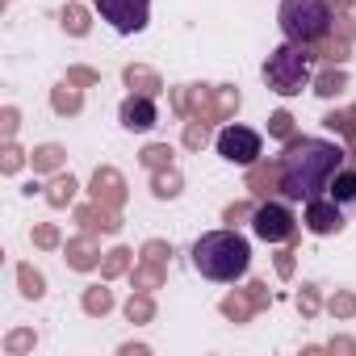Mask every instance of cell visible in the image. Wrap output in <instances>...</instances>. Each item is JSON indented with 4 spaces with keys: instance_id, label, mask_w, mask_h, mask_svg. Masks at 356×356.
I'll return each mask as SVG.
<instances>
[{
    "instance_id": "obj_26",
    "label": "cell",
    "mask_w": 356,
    "mask_h": 356,
    "mask_svg": "<svg viewBox=\"0 0 356 356\" xmlns=\"http://www.w3.org/2000/svg\"><path fill=\"white\" fill-rule=\"evenodd\" d=\"M343 88H348V76H343V67H327V72L314 80V92H318V97H327V101H331V97H339Z\"/></svg>"
},
{
    "instance_id": "obj_24",
    "label": "cell",
    "mask_w": 356,
    "mask_h": 356,
    "mask_svg": "<svg viewBox=\"0 0 356 356\" xmlns=\"http://www.w3.org/2000/svg\"><path fill=\"white\" fill-rule=\"evenodd\" d=\"M130 281H134V289L151 293V289H159V285H163V264H151V260H143V264L130 273Z\"/></svg>"
},
{
    "instance_id": "obj_32",
    "label": "cell",
    "mask_w": 356,
    "mask_h": 356,
    "mask_svg": "<svg viewBox=\"0 0 356 356\" xmlns=\"http://www.w3.org/2000/svg\"><path fill=\"white\" fill-rule=\"evenodd\" d=\"M327 310H331V318H352V314H356V293H348V289L331 293Z\"/></svg>"
},
{
    "instance_id": "obj_33",
    "label": "cell",
    "mask_w": 356,
    "mask_h": 356,
    "mask_svg": "<svg viewBox=\"0 0 356 356\" xmlns=\"http://www.w3.org/2000/svg\"><path fill=\"white\" fill-rule=\"evenodd\" d=\"M214 101H218V122H227L239 109V88H214Z\"/></svg>"
},
{
    "instance_id": "obj_45",
    "label": "cell",
    "mask_w": 356,
    "mask_h": 356,
    "mask_svg": "<svg viewBox=\"0 0 356 356\" xmlns=\"http://www.w3.org/2000/svg\"><path fill=\"white\" fill-rule=\"evenodd\" d=\"M352 5H356V0H331V9H335V13H343V9H352Z\"/></svg>"
},
{
    "instance_id": "obj_9",
    "label": "cell",
    "mask_w": 356,
    "mask_h": 356,
    "mask_svg": "<svg viewBox=\"0 0 356 356\" xmlns=\"http://www.w3.org/2000/svg\"><path fill=\"white\" fill-rule=\"evenodd\" d=\"M306 231L310 235H339L343 231V210L335 197H314L306 202Z\"/></svg>"
},
{
    "instance_id": "obj_19",
    "label": "cell",
    "mask_w": 356,
    "mask_h": 356,
    "mask_svg": "<svg viewBox=\"0 0 356 356\" xmlns=\"http://www.w3.org/2000/svg\"><path fill=\"white\" fill-rule=\"evenodd\" d=\"M218 310H222V314H227L231 323H248V318L256 314V306H252V298H248V289H243V293H227Z\"/></svg>"
},
{
    "instance_id": "obj_30",
    "label": "cell",
    "mask_w": 356,
    "mask_h": 356,
    "mask_svg": "<svg viewBox=\"0 0 356 356\" xmlns=\"http://www.w3.org/2000/svg\"><path fill=\"white\" fill-rule=\"evenodd\" d=\"M138 159H143V168H151V172H159V168H172V147H168V143H151V147H147Z\"/></svg>"
},
{
    "instance_id": "obj_37",
    "label": "cell",
    "mask_w": 356,
    "mask_h": 356,
    "mask_svg": "<svg viewBox=\"0 0 356 356\" xmlns=\"http://www.w3.org/2000/svg\"><path fill=\"white\" fill-rule=\"evenodd\" d=\"M252 214H256V206H252V202H235V206H227L222 222H227V227H235V222H243V218H252Z\"/></svg>"
},
{
    "instance_id": "obj_36",
    "label": "cell",
    "mask_w": 356,
    "mask_h": 356,
    "mask_svg": "<svg viewBox=\"0 0 356 356\" xmlns=\"http://www.w3.org/2000/svg\"><path fill=\"white\" fill-rule=\"evenodd\" d=\"M298 310H302V318H314V314H318V289H314V285H302Z\"/></svg>"
},
{
    "instance_id": "obj_40",
    "label": "cell",
    "mask_w": 356,
    "mask_h": 356,
    "mask_svg": "<svg viewBox=\"0 0 356 356\" xmlns=\"http://www.w3.org/2000/svg\"><path fill=\"white\" fill-rule=\"evenodd\" d=\"M17 109L13 105H5V113H0V134H5V143H13V134H17Z\"/></svg>"
},
{
    "instance_id": "obj_44",
    "label": "cell",
    "mask_w": 356,
    "mask_h": 356,
    "mask_svg": "<svg viewBox=\"0 0 356 356\" xmlns=\"http://www.w3.org/2000/svg\"><path fill=\"white\" fill-rule=\"evenodd\" d=\"M331 352H356V339H331Z\"/></svg>"
},
{
    "instance_id": "obj_39",
    "label": "cell",
    "mask_w": 356,
    "mask_h": 356,
    "mask_svg": "<svg viewBox=\"0 0 356 356\" xmlns=\"http://www.w3.org/2000/svg\"><path fill=\"white\" fill-rule=\"evenodd\" d=\"M168 256H172V252H168V243H163V239H147V243H143V260H151V264H163Z\"/></svg>"
},
{
    "instance_id": "obj_1",
    "label": "cell",
    "mask_w": 356,
    "mask_h": 356,
    "mask_svg": "<svg viewBox=\"0 0 356 356\" xmlns=\"http://www.w3.org/2000/svg\"><path fill=\"white\" fill-rule=\"evenodd\" d=\"M348 151L327 138L293 134L277 155V193L285 202H314L331 189V176L343 168Z\"/></svg>"
},
{
    "instance_id": "obj_6",
    "label": "cell",
    "mask_w": 356,
    "mask_h": 356,
    "mask_svg": "<svg viewBox=\"0 0 356 356\" xmlns=\"http://www.w3.org/2000/svg\"><path fill=\"white\" fill-rule=\"evenodd\" d=\"M97 13H101L118 34H138V30H147L151 0H97Z\"/></svg>"
},
{
    "instance_id": "obj_34",
    "label": "cell",
    "mask_w": 356,
    "mask_h": 356,
    "mask_svg": "<svg viewBox=\"0 0 356 356\" xmlns=\"http://www.w3.org/2000/svg\"><path fill=\"white\" fill-rule=\"evenodd\" d=\"M22 163H26V151H22L17 143H5V151H0V172H5V176H13Z\"/></svg>"
},
{
    "instance_id": "obj_41",
    "label": "cell",
    "mask_w": 356,
    "mask_h": 356,
    "mask_svg": "<svg viewBox=\"0 0 356 356\" xmlns=\"http://www.w3.org/2000/svg\"><path fill=\"white\" fill-rule=\"evenodd\" d=\"M67 80H72V84H80V88H88V84H97L101 76H97L92 67H67Z\"/></svg>"
},
{
    "instance_id": "obj_31",
    "label": "cell",
    "mask_w": 356,
    "mask_h": 356,
    "mask_svg": "<svg viewBox=\"0 0 356 356\" xmlns=\"http://www.w3.org/2000/svg\"><path fill=\"white\" fill-rule=\"evenodd\" d=\"M34 343H38L34 331H9L5 335V352L9 356H26V352H34Z\"/></svg>"
},
{
    "instance_id": "obj_42",
    "label": "cell",
    "mask_w": 356,
    "mask_h": 356,
    "mask_svg": "<svg viewBox=\"0 0 356 356\" xmlns=\"http://www.w3.org/2000/svg\"><path fill=\"white\" fill-rule=\"evenodd\" d=\"M248 298H252L256 310H264V306H268V285H264V281H252V285H248Z\"/></svg>"
},
{
    "instance_id": "obj_5",
    "label": "cell",
    "mask_w": 356,
    "mask_h": 356,
    "mask_svg": "<svg viewBox=\"0 0 356 356\" xmlns=\"http://www.w3.org/2000/svg\"><path fill=\"white\" fill-rule=\"evenodd\" d=\"M252 231L264 239V243H285V239H293V231H298V222H293V214H289V206H281V202H260L256 206V214H252Z\"/></svg>"
},
{
    "instance_id": "obj_17",
    "label": "cell",
    "mask_w": 356,
    "mask_h": 356,
    "mask_svg": "<svg viewBox=\"0 0 356 356\" xmlns=\"http://www.w3.org/2000/svg\"><path fill=\"white\" fill-rule=\"evenodd\" d=\"M181 172H176V168H159V172H151V193L159 197V202H168V197H176V193H181Z\"/></svg>"
},
{
    "instance_id": "obj_3",
    "label": "cell",
    "mask_w": 356,
    "mask_h": 356,
    "mask_svg": "<svg viewBox=\"0 0 356 356\" xmlns=\"http://www.w3.org/2000/svg\"><path fill=\"white\" fill-rule=\"evenodd\" d=\"M277 22H281L285 42L318 47L335 26V9H331V0H281Z\"/></svg>"
},
{
    "instance_id": "obj_15",
    "label": "cell",
    "mask_w": 356,
    "mask_h": 356,
    "mask_svg": "<svg viewBox=\"0 0 356 356\" xmlns=\"http://www.w3.org/2000/svg\"><path fill=\"white\" fill-rule=\"evenodd\" d=\"M122 80H126V88L138 92V97H159V92H163V80H159L151 67H143V63H130V67L122 72Z\"/></svg>"
},
{
    "instance_id": "obj_43",
    "label": "cell",
    "mask_w": 356,
    "mask_h": 356,
    "mask_svg": "<svg viewBox=\"0 0 356 356\" xmlns=\"http://www.w3.org/2000/svg\"><path fill=\"white\" fill-rule=\"evenodd\" d=\"M277 277H281V281H289V277H293V252H289V248H285V252H277Z\"/></svg>"
},
{
    "instance_id": "obj_35",
    "label": "cell",
    "mask_w": 356,
    "mask_h": 356,
    "mask_svg": "<svg viewBox=\"0 0 356 356\" xmlns=\"http://www.w3.org/2000/svg\"><path fill=\"white\" fill-rule=\"evenodd\" d=\"M268 134H273V138H293V118H289L285 109H277V113L268 118Z\"/></svg>"
},
{
    "instance_id": "obj_2",
    "label": "cell",
    "mask_w": 356,
    "mask_h": 356,
    "mask_svg": "<svg viewBox=\"0 0 356 356\" xmlns=\"http://www.w3.org/2000/svg\"><path fill=\"white\" fill-rule=\"evenodd\" d=\"M248 264H252V248L235 227L210 231L193 243V268L206 281H239L248 273Z\"/></svg>"
},
{
    "instance_id": "obj_27",
    "label": "cell",
    "mask_w": 356,
    "mask_h": 356,
    "mask_svg": "<svg viewBox=\"0 0 356 356\" xmlns=\"http://www.w3.org/2000/svg\"><path fill=\"white\" fill-rule=\"evenodd\" d=\"M126 318H130V323H151V318H155V302H151V293L134 289L130 302H126Z\"/></svg>"
},
{
    "instance_id": "obj_16",
    "label": "cell",
    "mask_w": 356,
    "mask_h": 356,
    "mask_svg": "<svg viewBox=\"0 0 356 356\" xmlns=\"http://www.w3.org/2000/svg\"><path fill=\"white\" fill-rule=\"evenodd\" d=\"M51 109H55L59 118H76V113L84 109V97H80V84H72V80H63V84H55V88H51Z\"/></svg>"
},
{
    "instance_id": "obj_28",
    "label": "cell",
    "mask_w": 356,
    "mask_h": 356,
    "mask_svg": "<svg viewBox=\"0 0 356 356\" xmlns=\"http://www.w3.org/2000/svg\"><path fill=\"white\" fill-rule=\"evenodd\" d=\"M17 285H22L26 298H42L47 293V281H42V273L34 264H17Z\"/></svg>"
},
{
    "instance_id": "obj_7",
    "label": "cell",
    "mask_w": 356,
    "mask_h": 356,
    "mask_svg": "<svg viewBox=\"0 0 356 356\" xmlns=\"http://www.w3.org/2000/svg\"><path fill=\"white\" fill-rule=\"evenodd\" d=\"M218 155L222 159H231V163H243V168H252L256 159H260V134L256 130H248V126H222L218 130Z\"/></svg>"
},
{
    "instance_id": "obj_8",
    "label": "cell",
    "mask_w": 356,
    "mask_h": 356,
    "mask_svg": "<svg viewBox=\"0 0 356 356\" xmlns=\"http://www.w3.org/2000/svg\"><path fill=\"white\" fill-rule=\"evenodd\" d=\"M352 34H356V22L348 13H335V30L314 47V59H323L327 67H339L352 55Z\"/></svg>"
},
{
    "instance_id": "obj_18",
    "label": "cell",
    "mask_w": 356,
    "mask_h": 356,
    "mask_svg": "<svg viewBox=\"0 0 356 356\" xmlns=\"http://www.w3.org/2000/svg\"><path fill=\"white\" fill-rule=\"evenodd\" d=\"M80 306H84V314H92V318H105V314L113 310V293H109V289H101V285H92V289H84Z\"/></svg>"
},
{
    "instance_id": "obj_14",
    "label": "cell",
    "mask_w": 356,
    "mask_h": 356,
    "mask_svg": "<svg viewBox=\"0 0 356 356\" xmlns=\"http://www.w3.org/2000/svg\"><path fill=\"white\" fill-rule=\"evenodd\" d=\"M248 189H252V197H273L277 193V159H256L248 168Z\"/></svg>"
},
{
    "instance_id": "obj_13",
    "label": "cell",
    "mask_w": 356,
    "mask_h": 356,
    "mask_svg": "<svg viewBox=\"0 0 356 356\" xmlns=\"http://www.w3.org/2000/svg\"><path fill=\"white\" fill-rule=\"evenodd\" d=\"M101 248H97V235H76V239H67V264L76 268V273H88V268H101Z\"/></svg>"
},
{
    "instance_id": "obj_4",
    "label": "cell",
    "mask_w": 356,
    "mask_h": 356,
    "mask_svg": "<svg viewBox=\"0 0 356 356\" xmlns=\"http://www.w3.org/2000/svg\"><path fill=\"white\" fill-rule=\"evenodd\" d=\"M310 63H314V47H298V42H281L268 59H264V84L277 97H298L310 84Z\"/></svg>"
},
{
    "instance_id": "obj_38",
    "label": "cell",
    "mask_w": 356,
    "mask_h": 356,
    "mask_svg": "<svg viewBox=\"0 0 356 356\" xmlns=\"http://www.w3.org/2000/svg\"><path fill=\"white\" fill-rule=\"evenodd\" d=\"M34 243L51 252V248H59V231H55L51 222H38V227H34Z\"/></svg>"
},
{
    "instance_id": "obj_12",
    "label": "cell",
    "mask_w": 356,
    "mask_h": 356,
    "mask_svg": "<svg viewBox=\"0 0 356 356\" xmlns=\"http://www.w3.org/2000/svg\"><path fill=\"white\" fill-rule=\"evenodd\" d=\"M118 118H122V126L126 130H151V126H159V113H155V97H138V92H130L126 101H122V109H118Z\"/></svg>"
},
{
    "instance_id": "obj_23",
    "label": "cell",
    "mask_w": 356,
    "mask_h": 356,
    "mask_svg": "<svg viewBox=\"0 0 356 356\" xmlns=\"http://www.w3.org/2000/svg\"><path fill=\"white\" fill-rule=\"evenodd\" d=\"M130 260H134V252H130V248H113V252H105V260H101V277H105V281H113V277L130 273Z\"/></svg>"
},
{
    "instance_id": "obj_25",
    "label": "cell",
    "mask_w": 356,
    "mask_h": 356,
    "mask_svg": "<svg viewBox=\"0 0 356 356\" xmlns=\"http://www.w3.org/2000/svg\"><path fill=\"white\" fill-rule=\"evenodd\" d=\"M59 22H63V30H67L72 38H84V34H88V9H84V5H63Z\"/></svg>"
},
{
    "instance_id": "obj_21",
    "label": "cell",
    "mask_w": 356,
    "mask_h": 356,
    "mask_svg": "<svg viewBox=\"0 0 356 356\" xmlns=\"http://www.w3.org/2000/svg\"><path fill=\"white\" fill-rule=\"evenodd\" d=\"M76 189H80V185L72 181V172H67V176H55V181L47 185V202H51L55 210H63V206H72V197H76Z\"/></svg>"
},
{
    "instance_id": "obj_10",
    "label": "cell",
    "mask_w": 356,
    "mask_h": 356,
    "mask_svg": "<svg viewBox=\"0 0 356 356\" xmlns=\"http://www.w3.org/2000/svg\"><path fill=\"white\" fill-rule=\"evenodd\" d=\"M76 222H80V231H88V235H113V231H122V210L101 206V202H88V206L76 210Z\"/></svg>"
},
{
    "instance_id": "obj_29",
    "label": "cell",
    "mask_w": 356,
    "mask_h": 356,
    "mask_svg": "<svg viewBox=\"0 0 356 356\" xmlns=\"http://www.w3.org/2000/svg\"><path fill=\"white\" fill-rule=\"evenodd\" d=\"M206 143H210V122L189 118V122H185V147H189V151H202Z\"/></svg>"
},
{
    "instance_id": "obj_22",
    "label": "cell",
    "mask_w": 356,
    "mask_h": 356,
    "mask_svg": "<svg viewBox=\"0 0 356 356\" xmlns=\"http://www.w3.org/2000/svg\"><path fill=\"white\" fill-rule=\"evenodd\" d=\"M30 163H34V172H55L63 163V147L59 143H42V147L30 151Z\"/></svg>"
},
{
    "instance_id": "obj_11",
    "label": "cell",
    "mask_w": 356,
    "mask_h": 356,
    "mask_svg": "<svg viewBox=\"0 0 356 356\" xmlns=\"http://www.w3.org/2000/svg\"><path fill=\"white\" fill-rule=\"evenodd\" d=\"M88 193H92V202L122 210V206H126V181H122V172H118V168H97Z\"/></svg>"
},
{
    "instance_id": "obj_20",
    "label": "cell",
    "mask_w": 356,
    "mask_h": 356,
    "mask_svg": "<svg viewBox=\"0 0 356 356\" xmlns=\"http://www.w3.org/2000/svg\"><path fill=\"white\" fill-rule=\"evenodd\" d=\"M327 197H335L339 206H343V202H356V172H352V168H339V172L331 176Z\"/></svg>"
}]
</instances>
